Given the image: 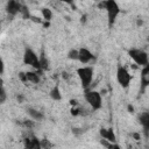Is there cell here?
<instances>
[{
    "instance_id": "1",
    "label": "cell",
    "mask_w": 149,
    "mask_h": 149,
    "mask_svg": "<svg viewBox=\"0 0 149 149\" xmlns=\"http://www.w3.org/2000/svg\"><path fill=\"white\" fill-rule=\"evenodd\" d=\"M100 6H102L106 12H107V17H108V24L109 27L114 24L118 15L120 14V7L115 0H105Z\"/></svg>"
},
{
    "instance_id": "2",
    "label": "cell",
    "mask_w": 149,
    "mask_h": 149,
    "mask_svg": "<svg viewBox=\"0 0 149 149\" xmlns=\"http://www.w3.org/2000/svg\"><path fill=\"white\" fill-rule=\"evenodd\" d=\"M77 74L78 78L80 80V84L84 88H87L93 80V74H94V70L92 66H81L77 69Z\"/></svg>"
},
{
    "instance_id": "3",
    "label": "cell",
    "mask_w": 149,
    "mask_h": 149,
    "mask_svg": "<svg viewBox=\"0 0 149 149\" xmlns=\"http://www.w3.org/2000/svg\"><path fill=\"white\" fill-rule=\"evenodd\" d=\"M128 55L135 62V64H137L140 66H144V65H147L149 63L148 54L142 49H136V48L129 49L128 50Z\"/></svg>"
},
{
    "instance_id": "4",
    "label": "cell",
    "mask_w": 149,
    "mask_h": 149,
    "mask_svg": "<svg viewBox=\"0 0 149 149\" xmlns=\"http://www.w3.org/2000/svg\"><path fill=\"white\" fill-rule=\"evenodd\" d=\"M85 100L92 107L93 111H98L102 106L101 94L98 91H86L85 92Z\"/></svg>"
},
{
    "instance_id": "5",
    "label": "cell",
    "mask_w": 149,
    "mask_h": 149,
    "mask_svg": "<svg viewBox=\"0 0 149 149\" xmlns=\"http://www.w3.org/2000/svg\"><path fill=\"white\" fill-rule=\"evenodd\" d=\"M116 80L122 88H128L132 81V74L125 66L119 65L116 69Z\"/></svg>"
},
{
    "instance_id": "6",
    "label": "cell",
    "mask_w": 149,
    "mask_h": 149,
    "mask_svg": "<svg viewBox=\"0 0 149 149\" xmlns=\"http://www.w3.org/2000/svg\"><path fill=\"white\" fill-rule=\"evenodd\" d=\"M23 63L26 65H29V66L36 69V70H41L40 69V59H38V56L30 48H26V50H24V54H23Z\"/></svg>"
},
{
    "instance_id": "7",
    "label": "cell",
    "mask_w": 149,
    "mask_h": 149,
    "mask_svg": "<svg viewBox=\"0 0 149 149\" xmlns=\"http://www.w3.org/2000/svg\"><path fill=\"white\" fill-rule=\"evenodd\" d=\"M93 59V54L87 48H80L78 49V61L81 64H87Z\"/></svg>"
},
{
    "instance_id": "8",
    "label": "cell",
    "mask_w": 149,
    "mask_h": 149,
    "mask_svg": "<svg viewBox=\"0 0 149 149\" xmlns=\"http://www.w3.org/2000/svg\"><path fill=\"white\" fill-rule=\"evenodd\" d=\"M149 85V64L144 65L141 71V92L143 93Z\"/></svg>"
},
{
    "instance_id": "9",
    "label": "cell",
    "mask_w": 149,
    "mask_h": 149,
    "mask_svg": "<svg viewBox=\"0 0 149 149\" xmlns=\"http://www.w3.org/2000/svg\"><path fill=\"white\" fill-rule=\"evenodd\" d=\"M20 8H21V3L17 0H8L6 10L9 15H12V16L16 15L17 13H20Z\"/></svg>"
},
{
    "instance_id": "10",
    "label": "cell",
    "mask_w": 149,
    "mask_h": 149,
    "mask_svg": "<svg viewBox=\"0 0 149 149\" xmlns=\"http://www.w3.org/2000/svg\"><path fill=\"white\" fill-rule=\"evenodd\" d=\"M100 135L102 136V139L105 141H108V142H115L116 141V136H115L112 128H108V129L101 128L100 129Z\"/></svg>"
},
{
    "instance_id": "11",
    "label": "cell",
    "mask_w": 149,
    "mask_h": 149,
    "mask_svg": "<svg viewBox=\"0 0 149 149\" xmlns=\"http://www.w3.org/2000/svg\"><path fill=\"white\" fill-rule=\"evenodd\" d=\"M140 123L143 127V130L146 133V136H148V130H149V113L148 112H143L140 115Z\"/></svg>"
},
{
    "instance_id": "12",
    "label": "cell",
    "mask_w": 149,
    "mask_h": 149,
    "mask_svg": "<svg viewBox=\"0 0 149 149\" xmlns=\"http://www.w3.org/2000/svg\"><path fill=\"white\" fill-rule=\"evenodd\" d=\"M24 146L27 148H41L40 141L34 136H28L24 139Z\"/></svg>"
},
{
    "instance_id": "13",
    "label": "cell",
    "mask_w": 149,
    "mask_h": 149,
    "mask_svg": "<svg viewBox=\"0 0 149 149\" xmlns=\"http://www.w3.org/2000/svg\"><path fill=\"white\" fill-rule=\"evenodd\" d=\"M27 113H28L29 116H30L33 120H35V121H41V120L43 119V113L40 112V111H37V109H35V108H31V107L27 108Z\"/></svg>"
},
{
    "instance_id": "14",
    "label": "cell",
    "mask_w": 149,
    "mask_h": 149,
    "mask_svg": "<svg viewBox=\"0 0 149 149\" xmlns=\"http://www.w3.org/2000/svg\"><path fill=\"white\" fill-rule=\"evenodd\" d=\"M26 73V79L27 81L34 83V84H38L40 83V74H37V72H33V71H27Z\"/></svg>"
},
{
    "instance_id": "15",
    "label": "cell",
    "mask_w": 149,
    "mask_h": 149,
    "mask_svg": "<svg viewBox=\"0 0 149 149\" xmlns=\"http://www.w3.org/2000/svg\"><path fill=\"white\" fill-rule=\"evenodd\" d=\"M50 97L52 100H56V101H59L62 99V94H61V91H59V87L58 86H54L50 91Z\"/></svg>"
},
{
    "instance_id": "16",
    "label": "cell",
    "mask_w": 149,
    "mask_h": 149,
    "mask_svg": "<svg viewBox=\"0 0 149 149\" xmlns=\"http://www.w3.org/2000/svg\"><path fill=\"white\" fill-rule=\"evenodd\" d=\"M38 59H40V69L41 70H47L49 68V62H48L47 57L42 54L41 56H38Z\"/></svg>"
},
{
    "instance_id": "17",
    "label": "cell",
    "mask_w": 149,
    "mask_h": 149,
    "mask_svg": "<svg viewBox=\"0 0 149 149\" xmlns=\"http://www.w3.org/2000/svg\"><path fill=\"white\" fill-rule=\"evenodd\" d=\"M41 14H42L43 20H45V21H50L51 17H52V12L49 8H42L41 9Z\"/></svg>"
},
{
    "instance_id": "18",
    "label": "cell",
    "mask_w": 149,
    "mask_h": 149,
    "mask_svg": "<svg viewBox=\"0 0 149 149\" xmlns=\"http://www.w3.org/2000/svg\"><path fill=\"white\" fill-rule=\"evenodd\" d=\"M7 99V93H6V90L2 85V83L0 81V104H3Z\"/></svg>"
},
{
    "instance_id": "19",
    "label": "cell",
    "mask_w": 149,
    "mask_h": 149,
    "mask_svg": "<svg viewBox=\"0 0 149 149\" xmlns=\"http://www.w3.org/2000/svg\"><path fill=\"white\" fill-rule=\"evenodd\" d=\"M68 58L72 59V61H77L78 59V50L77 49H71L68 52Z\"/></svg>"
},
{
    "instance_id": "20",
    "label": "cell",
    "mask_w": 149,
    "mask_h": 149,
    "mask_svg": "<svg viewBox=\"0 0 149 149\" xmlns=\"http://www.w3.org/2000/svg\"><path fill=\"white\" fill-rule=\"evenodd\" d=\"M20 13L23 15V17H24V19H28V17H29V10H28V8H27L26 6H22V5H21Z\"/></svg>"
},
{
    "instance_id": "21",
    "label": "cell",
    "mask_w": 149,
    "mask_h": 149,
    "mask_svg": "<svg viewBox=\"0 0 149 149\" xmlns=\"http://www.w3.org/2000/svg\"><path fill=\"white\" fill-rule=\"evenodd\" d=\"M3 71H5V63H3L2 58L0 57V74H2Z\"/></svg>"
},
{
    "instance_id": "22",
    "label": "cell",
    "mask_w": 149,
    "mask_h": 149,
    "mask_svg": "<svg viewBox=\"0 0 149 149\" xmlns=\"http://www.w3.org/2000/svg\"><path fill=\"white\" fill-rule=\"evenodd\" d=\"M71 114L72 115H78L79 114V109L78 108H72L71 109Z\"/></svg>"
},
{
    "instance_id": "23",
    "label": "cell",
    "mask_w": 149,
    "mask_h": 149,
    "mask_svg": "<svg viewBox=\"0 0 149 149\" xmlns=\"http://www.w3.org/2000/svg\"><path fill=\"white\" fill-rule=\"evenodd\" d=\"M58 1L65 2V3H68V5H73V0H58Z\"/></svg>"
},
{
    "instance_id": "24",
    "label": "cell",
    "mask_w": 149,
    "mask_h": 149,
    "mask_svg": "<svg viewBox=\"0 0 149 149\" xmlns=\"http://www.w3.org/2000/svg\"><path fill=\"white\" fill-rule=\"evenodd\" d=\"M133 136L136 139V140H139L140 139V134H137V133H135V134H133Z\"/></svg>"
},
{
    "instance_id": "25",
    "label": "cell",
    "mask_w": 149,
    "mask_h": 149,
    "mask_svg": "<svg viewBox=\"0 0 149 149\" xmlns=\"http://www.w3.org/2000/svg\"><path fill=\"white\" fill-rule=\"evenodd\" d=\"M128 111H129L130 113H133V111H134V108H133V106H128Z\"/></svg>"
}]
</instances>
